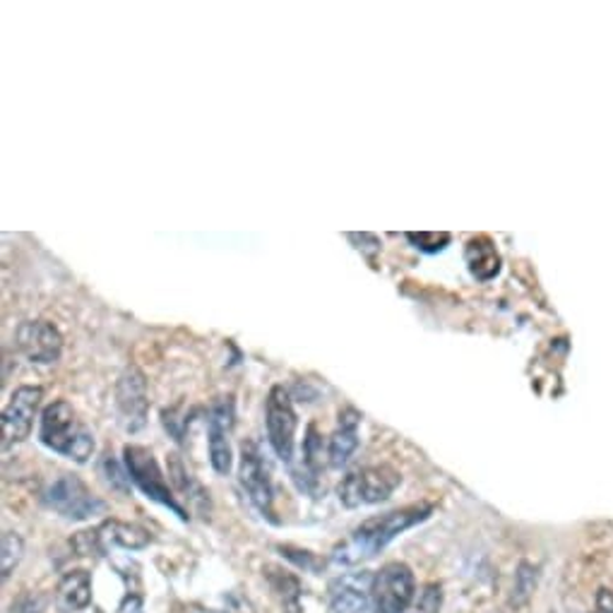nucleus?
<instances>
[{"label": "nucleus", "mask_w": 613, "mask_h": 613, "mask_svg": "<svg viewBox=\"0 0 613 613\" xmlns=\"http://www.w3.org/2000/svg\"><path fill=\"white\" fill-rule=\"evenodd\" d=\"M433 513V505H409L402 510H392V513L378 515L366 520L361 527H356L352 532L349 539H344L332 548V560L337 566H356L361 560H368L378 556L382 548L390 542L398 539V536L406 530H412L419 522L428 520Z\"/></svg>", "instance_id": "f257e3e1"}, {"label": "nucleus", "mask_w": 613, "mask_h": 613, "mask_svg": "<svg viewBox=\"0 0 613 613\" xmlns=\"http://www.w3.org/2000/svg\"><path fill=\"white\" fill-rule=\"evenodd\" d=\"M40 441L44 448L54 450L73 462L85 465L94 455V433L66 400L51 402L40 419Z\"/></svg>", "instance_id": "f03ea898"}, {"label": "nucleus", "mask_w": 613, "mask_h": 613, "mask_svg": "<svg viewBox=\"0 0 613 613\" xmlns=\"http://www.w3.org/2000/svg\"><path fill=\"white\" fill-rule=\"evenodd\" d=\"M123 465H125L127 479H131L135 487L149 498V501L174 510L178 517L188 522V513L183 510V505L174 498V491L169 489V481H166L161 475V467L157 462L155 453H152L149 448H143V445H125Z\"/></svg>", "instance_id": "7ed1b4c3"}, {"label": "nucleus", "mask_w": 613, "mask_h": 613, "mask_svg": "<svg viewBox=\"0 0 613 613\" xmlns=\"http://www.w3.org/2000/svg\"><path fill=\"white\" fill-rule=\"evenodd\" d=\"M402 483V475L390 465L356 469L342 479L337 495L344 508H361L388 501Z\"/></svg>", "instance_id": "20e7f679"}, {"label": "nucleus", "mask_w": 613, "mask_h": 613, "mask_svg": "<svg viewBox=\"0 0 613 613\" xmlns=\"http://www.w3.org/2000/svg\"><path fill=\"white\" fill-rule=\"evenodd\" d=\"M238 481L244 491L248 493L250 503L258 508V513L277 525L275 517V483H272V469L263 457L258 443L246 441L241 445V462H238Z\"/></svg>", "instance_id": "39448f33"}, {"label": "nucleus", "mask_w": 613, "mask_h": 613, "mask_svg": "<svg viewBox=\"0 0 613 613\" xmlns=\"http://www.w3.org/2000/svg\"><path fill=\"white\" fill-rule=\"evenodd\" d=\"M44 503L60 517L75 522L104 513L107 508L78 475H60L51 481L44 491Z\"/></svg>", "instance_id": "423d86ee"}, {"label": "nucleus", "mask_w": 613, "mask_h": 613, "mask_svg": "<svg viewBox=\"0 0 613 613\" xmlns=\"http://www.w3.org/2000/svg\"><path fill=\"white\" fill-rule=\"evenodd\" d=\"M265 428L267 441L275 455L282 459L285 465H291L293 459V445H297V428L299 416L293 412L291 394L285 386H275L265 400Z\"/></svg>", "instance_id": "0eeeda50"}, {"label": "nucleus", "mask_w": 613, "mask_h": 613, "mask_svg": "<svg viewBox=\"0 0 613 613\" xmlns=\"http://www.w3.org/2000/svg\"><path fill=\"white\" fill-rule=\"evenodd\" d=\"M236 426V402L232 394H222L208 409V448L216 475L226 477L234 467L232 433Z\"/></svg>", "instance_id": "6e6552de"}, {"label": "nucleus", "mask_w": 613, "mask_h": 613, "mask_svg": "<svg viewBox=\"0 0 613 613\" xmlns=\"http://www.w3.org/2000/svg\"><path fill=\"white\" fill-rule=\"evenodd\" d=\"M416 599V580L406 564L382 566L374 578V613H406Z\"/></svg>", "instance_id": "1a4fd4ad"}, {"label": "nucleus", "mask_w": 613, "mask_h": 613, "mask_svg": "<svg viewBox=\"0 0 613 613\" xmlns=\"http://www.w3.org/2000/svg\"><path fill=\"white\" fill-rule=\"evenodd\" d=\"M116 409H119V421L127 433L143 431L147 424V412H149V400H147V380L143 370L131 366L123 370L116 386Z\"/></svg>", "instance_id": "9d476101"}, {"label": "nucleus", "mask_w": 613, "mask_h": 613, "mask_svg": "<svg viewBox=\"0 0 613 613\" xmlns=\"http://www.w3.org/2000/svg\"><path fill=\"white\" fill-rule=\"evenodd\" d=\"M44 398L42 388L22 386L10 394V402L3 409V448L18 445L30 438L36 409H40Z\"/></svg>", "instance_id": "9b49d317"}, {"label": "nucleus", "mask_w": 613, "mask_h": 613, "mask_svg": "<svg viewBox=\"0 0 613 613\" xmlns=\"http://www.w3.org/2000/svg\"><path fill=\"white\" fill-rule=\"evenodd\" d=\"M15 344L22 356L32 364L51 366L60 361L63 335L58 327L48 321H27L15 332Z\"/></svg>", "instance_id": "f8f14e48"}, {"label": "nucleus", "mask_w": 613, "mask_h": 613, "mask_svg": "<svg viewBox=\"0 0 613 613\" xmlns=\"http://www.w3.org/2000/svg\"><path fill=\"white\" fill-rule=\"evenodd\" d=\"M374 578L366 570L339 575L330 582L332 613H374Z\"/></svg>", "instance_id": "ddd939ff"}, {"label": "nucleus", "mask_w": 613, "mask_h": 613, "mask_svg": "<svg viewBox=\"0 0 613 613\" xmlns=\"http://www.w3.org/2000/svg\"><path fill=\"white\" fill-rule=\"evenodd\" d=\"M359 426L361 414L354 406H344L337 416V428L327 443L330 467L342 469L354 457L356 448H359Z\"/></svg>", "instance_id": "4468645a"}, {"label": "nucleus", "mask_w": 613, "mask_h": 613, "mask_svg": "<svg viewBox=\"0 0 613 613\" xmlns=\"http://www.w3.org/2000/svg\"><path fill=\"white\" fill-rule=\"evenodd\" d=\"M97 539H99V551L107 554L113 551V548H127V551H140V548L149 546L152 536L147 530L131 525V522H121V520H107L104 525L97 530Z\"/></svg>", "instance_id": "2eb2a0df"}, {"label": "nucleus", "mask_w": 613, "mask_h": 613, "mask_svg": "<svg viewBox=\"0 0 613 613\" xmlns=\"http://www.w3.org/2000/svg\"><path fill=\"white\" fill-rule=\"evenodd\" d=\"M92 602V575L87 570H70L56 587V609L60 613H78Z\"/></svg>", "instance_id": "dca6fc26"}, {"label": "nucleus", "mask_w": 613, "mask_h": 613, "mask_svg": "<svg viewBox=\"0 0 613 613\" xmlns=\"http://www.w3.org/2000/svg\"><path fill=\"white\" fill-rule=\"evenodd\" d=\"M465 260L469 265V272L475 275L479 282H491V279L501 272V255H498L489 236L471 238L465 250Z\"/></svg>", "instance_id": "f3484780"}, {"label": "nucleus", "mask_w": 613, "mask_h": 613, "mask_svg": "<svg viewBox=\"0 0 613 613\" xmlns=\"http://www.w3.org/2000/svg\"><path fill=\"white\" fill-rule=\"evenodd\" d=\"M303 459H301V471H297V477L303 475L301 479H297L301 491H315L317 479H321L323 471V438L317 433V426L311 424L305 428V438H303Z\"/></svg>", "instance_id": "a211bd4d"}, {"label": "nucleus", "mask_w": 613, "mask_h": 613, "mask_svg": "<svg viewBox=\"0 0 613 613\" xmlns=\"http://www.w3.org/2000/svg\"><path fill=\"white\" fill-rule=\"evenodd\" d=\"M169 475H171V481L176 483L178 493H181L186 501H190V505H196L200 513H204V510L210 513V493L204 491L200 483L188 475L183 462H181V457H178V455H171V459H169Z\"/></svg>", "instance_id": "6ab92c4d"}, {"label": "nucleus", "mask_w": 613, "mask_h": 613, "mask_svg": "<svg viewBox=\"0 0 613 613\" xmlns=\"http://www.w3.org/2000/svg\"><path fill=\"white\" fill-rule=\"evenodd\" d=\"M406 241L412 244L416 250L433 255V253H441L450 246L453 236L448 232H409Z\"/></svg>", "instance_id": "aec40b11"}, {"label": "nucleus", "mask_w": 613, "mask_h": 613, "mask_svg": "<svg viewBox=\"0 0 613 613\" xmlns=\"http://www.w3.org/2000/svg\"><path fill=\"white\" fill-rule=\"evenodd\" d=\"M22 554H24L22 536L18 532H5L3 534V556H0V558H3V564H0V570H3V580H8L12 570L20 566Z\"/></svg>", "instance_id": "412c9836"}, {"label": "nucleus", "mask_w": 613, "mask_h": 613, "mask_svg": "<svg viewBox=\"0 0 613 613\" xmlns=\"http://www.w3.org/2000/svg\"><path fill=\"white\" fill-rule=\"evenodd\" d=\"M441 604H443L441 584H426L414 599V604L406 609V613H441Z\"/></svg>", "instance_id": "4be33fe9"}, {"label": "nucleus", "mask_w": 613, "mask_h": 613, "mask_svg": "<svg viewBox=\"0 0 613 613\" xmlns=\"http://www.w3.org/2000/svg\"><path fill=\"white\" fill-rule=\"evenodd\" d=\"M101 471H104L107 481L111 483L113 489L125 491V481H127V477L121 471V467H119L116 459H113V455H107V457H104V462H101Z\"/></svg>", "instance_id": "5701e85b"}, {"label": "nucleus", "mask_w": 613, "mask_h": 613, "mask_svg": "<svg viewBox=\"0 0 613 613\" xmlns=\"http://www.w3.org/2000/svg\"><path fill=\"white\" fill-rule=\"evenodd\" d=\"M46 599L40 594H24L15 604H12V613H44Z\"/></svg>", "instance_id": "b1692460"}, {"label": "nucleus", "mask_w": 613, "mask_h": 613, "mask_svg": "<svg viewBox=\"0 0 613 613\" xmlns=\"http://www.w3.org/2000/svg\"><path fill=\"white\" fill-rule=\"evenodd\" d=\"M347 238L352 241H359V244H364L359 250H364V255L368 260H374V255L380 253V241L376 234H349Z\"/></svg>", "instance_id": "393cba45"}]
</instances>
